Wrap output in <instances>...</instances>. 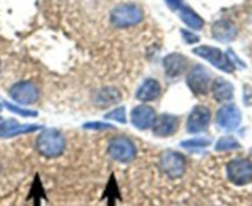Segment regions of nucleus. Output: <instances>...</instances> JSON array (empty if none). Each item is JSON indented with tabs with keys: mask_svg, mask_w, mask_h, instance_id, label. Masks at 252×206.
I'll return each instance as SVG.
<instances>
[{
	"mask_svg": "<svg viewBox=\"0 0 252 206\" xmlns=\"http://www.w3.org/2000/svg\"><path fill=\"white\" fill-rule=\"evenodd\" d=\"M36 148L47 158H56L60 157L66 148V139L64 136L55 128L43 130L40 133L36 141Z\"/></svg>",
	"mask_w": 252,
	"mask_h": 206,
	"instance_id": "obj_1",
	"label": "nucleus"
},
{
	"mask_svg": "<svg viewBox=\"0 0 252 206\" xmlns=\"http://www.w3.org/2000/svg\"><path fill=\"white\" fill-rule=\"evenodd\" d=\"M144 19V11L135 4H120L111 10L110 21L116 28H130L140 24Z\"/></svg>",
	"mask_w": 252,
	"mask_h": 206,
	"instance_id": "obj_2",
	"label": "nucleus"
},
{
	"mask_svg": "<svg viewBox=\"0 0 252 206\" xmlns=\"http://www.w3.org/2000/svg\"><path fill=\"white\" fill-rule=\"evenodd\" d=\"M227 179L237 186L252 183V161L247 158L232 159L226 166Z\"/></svg>",
	"mask_w": 252,
	"mask_h": 206,
	"instance_id": "obj_3",
	"label": "nucleus"
},
{
	"mask_svg": "<svg viewBox=\"0 0 252 206\" xmlns=\"http://www.w3.org/2000/svg\"><path fill=\"white\" fill-rule=\"evenodd\" d=\"M186 158L179 152L167 149V151L162 152L161 157H159L161 171L172 179L181 178L186 172Z\"/></svg>",
	"mask_w": 252,
	"mask_h": 206,
	"instance_id": "obj_4",
	"label": "nucleus"
},
{
	"mask_svg": "<svg viewBox=\"0 0 252 206\" xmlns=\"http://www.w3.org/2000/svg\"><path fill=\"white\" fill-rule=\"evenodd\" d=\"M193 52L226 73H232L235 71L234 63L219 48L212 47V46H199V47H195Z\"/></svg>",
	"mask_w": 252,
	"mask_h": 206,
	"instance_id": "obj_5",
	"label": "nucleus"
},
{
	"mask_svg": "<svg viewBox=\"0 0 252 206\" xmlns=\"http://www.w3.org/2000/svg\"><path fill=\"white\" fill-rule=\"evenodd\" d=\"M108 153L115 161L121 163H130L136 158L137 149L131 140L118 137L110 141L108 146Z\"/></svg>",
	"mask_w": 252,
	"mask_h": 206,
	"instance_id": "obj_6",
	"label": "nucleus"
},
{
	"mask_svg": "<svg viewBox=\"0 0 252 206\" xmlns=\"http://www.w3.org/2000/svg\"><path fill=\"white\" fill-rule=\"evenodd\" d=\"M212 77L207 68L202 64H198L192 68L187 76V84L189 89L197 95H205L209 91Z\"/></svg>",
	"mask_w": 252,
	"mask_h": 206,
	"instance_id": "obj_7",
	"label": "nucleus"
},
{
	"mask_svg": "<svg viewBox=\"0 0 252 206\" xmlns=\"http://www.w3.org/2000/svg\"><path fill=\"white\" fill-rule=\"evenodd\" d=\"M212 120V113L204 105H197L193 108L187 120V130L189 133H199L207 130Z\"/></svg>",
	"mask_w": 252,
	"mask_h": 206,
	"instance_id": "obj_8",
	"label": "nucleus"
},
{
	"mask_svg": "<svg viewBox=\"0 0 252 206\" xmlns=\"http://www.w3.org/2000/svg\"><path fill=\"white\" fill-rule=\"evenodd\" d=\"M10 96L16 103L30 105L38 99V89L32 82H19L10 89Z\"/></svg>",
	"mask_w": 252,
	"mask_h": 206,
	"instance_id": "obj_9",
	"label": "nucleus"
},
{
	"mask_svg": "<svg viewBox=\"0 0 252 206\" xmlns=\"http://www.w3.org/2000/svg\"><path fill=\"white\" fill-rule=\"evenodd\" d=\"M241 122V114L237 106L229 104L225 105L218 111L217 114V123L221 128L227 131L235 130Z\"/></svg>",
	"mask_w": 252,
	"mask_h": 206,
	"instance_id": "obj_10",
	"label": "nucleus"
},
{
	"mask_svg": "<svg viewBox=\"0 0 252 206\" xmlns=\"http://www.w3.org/2000/svg\"><path fill=\"white\" fill-rule=\"evenodd\" d=\"M179 126V120L177 116L169 114H162L155 120L154 135L157 137H169L177 132Z\"/></svg>",
	"mask_w": 252,
	"mask_h": 206,
	"instance_id": "obj_11",
	"label": "nucleus"
},
{
	"mask_svg": "<svg viewBox=\"0 0 252 206\" xmlns=\"http://www.w3.org/2000/svg\"><path fill=\"white\" fill-rule=\"evenodd\" d=\"M156 120V113L151 106L139 105L131 111V122L139 130H147L152 127Z\"/></svg>",
	"mask_w": 252,
	"mask_h": 206,
	"instance_id": "obj_12",
	"label": "nucleus"
},
{
	"mask_svg": "<svg viewBox=\"0 0 252 206\" xmlns=\"http://www.w3.org/2000/svg\"><path fill=\"white\" fill-rule=\"evenodd\" d=\"M187 67H188V58L181 53H169L163 59L164 73L171 78H176L183 74Z\"/></svg>",
	"mask_w": 252,
	"mask_h": 206,
	"instance_id": "obj_13",
	"label": "nucleus"
},
{
	"mask_svg": "<svg viewBox=\"0 0 252 206\" xmlns=\"http://www.w3.org/2000/svg\"><path fill=\"white\" fill-rule=\"evenodd\" d=\"M121 100L120 91L113 87H106L96 90L93 95V103L100 108H106L118 104Z\"/></svg>",
	"mask_w": 252,
	"mask_h": 206,
	"instance_id": "obj_14",
	"label": "nucleus"
},
{
	"mask_svg": "<svg viewBox=\"0 0 252 206\" xmlns=\"http://www.w3.org/2000/svg\"><path fill=\"white\" fill-rule=\"evenodd\" d=\"M212 35L219 42H230L236 37V28L229 20H219L212 26Z\"/></svg>",
	"mask_w": 252,
	"mask_h": 206,
	"instance_id": "obj_15",
	"label": "nucleus"
},
{
	"mask_svg": "<svg viewBox=\"0 0 252 206\" xmlns=\"http://www.w3.org/2000/svg\"><path fill=\"white\" fill-rule=\"evenodd\" d=\"M161 94V86L156 79H147L142 83L136 93V98L140 101H152Z\"/></svg>",
	"mask_w": 252,
	"mask_h": 206,
	"instance_id": "obj_16",
	"label": "nucleus"
},
{
	"mask_svg": "<svg viewBox=\"0 0 252 206\" xmlns=\"http://www.w3.org/2000/svg\"><path fill=\"white\" fill-rule=\"evenodd\" d=\"M212 91L214 98L219 103L231 100L232 96H234V87H232V84L222 78H218L213 82Z\"/></svg>",
	"mask_w": 252,
	"mask_h": 206,
	"instance_id": "obj_17",
	"label": "nucleus"
},
{
	"mask_svg": "<svg viewBox=\"0 0 252 206\" xmlns=\"http://www.w3.org/2000/svg\"><path fill=\"white\" fill-rule=\"evenodd\" d=\"M179 16H181L182 21L190 29H193V30H200L204 26L203 19L198 14H195L192 9L188 8V6H183L179 10Z\"/></svg>",
	"mask_w": 252,
	"mask_h": 206,
	"instance_id": "obj_18",
	"label": "nucleus"
},
{
	"mask_svg": "<svg viewBox=\"0 0 252 206\" xmlns=\"http://www.w3.org/2000/svg\"><path fill=\"white\" fill-rule=\"evenodd\" d=\"M241 147V145L234 139V137H221L215 145L217 151H232Z\"/></svg>",
	"mask_w": 252,
	"mask_h": 206,
	"instance_id": "obj_19",
	"label": "nucleus"
},
{
	"mask_svg": "<svg viewBox=\"0 0 252 206\" xmlns=\"http://www.w3.org/2000/svg\"><path fill=\"white\" fill-rule=\"evenodd\" d=\"M105 120H113L116 122L120 123H126V114H125V108H116L115 110H111L110 113L105 114L104 115Z\"/></svg>",
	"mask_w": 252,
	"mask_h": 206,
	"instance_id": "obj_20",
	"label": "nucleus"
},
{
	"mask_svg": "<svg viewBox=\"0 0 252 206\" xmlns=\"http://www.w3.org/2000/svg\"><path fill=\"white\" fill-rule=\"evenodd\" d=\"M209 145L210 141L207 139H192L188 140V141H183L181 146L186 147V148H203V147H207Z\"/></svg>",
	"mask_w": 252,
	"mask_h": 206,
	"instance_id": "obj_21",
	"label": "nucleus"
},
{
	"mask_svg": "<svg viewBox=\"0 0 252 206\" xmlns=\"http://www.w3.org/2000/svg\"><path fill=\"white\" fill-rule=\"evenodd\" d=\"M16 125H18V122H16L15 120H6L4 121V122H0V139L8 137L11 128Z\"/></svg>",
	"mask_w": 252,
	"mask_h": 206,
	"instance_id": "obj_22",
	"label": "nucleus"
},
{
	"mask_svg": "<svg viewBox=\"0 0 252 206\" xmlns=\"http://www.w3.org/2000/svg\"><path fill=\"white\" fill-rule=\"evenodd\" d=\"M5 106L10 111H13V113H15V114H19V115H21V116H37V113H36V111L25 110V109L18 108V106L11 105V104H9V103H5Z\"/></svg>",
	"mask_w": 252,
	"mask_h": 206,
	"instance_id": "obj_23",
	"label": "nucleus"
},
{
	"mask_svg": "<svg viewBox=\"0 0 252 206\" xmlns=\"http://www.w3.org/2000/svg\"><path fill=\"white\" fill-rule=\"evenodd\" d=\"M84 128H88V130H108V128H114L113 125L105 122H88L84 123Z\"/></svg>",
	"mask_w": 252,
	"mask_h": 206,
	"instance_id": "obj_24",
	"label": "nucleus"
},
{
	"mask_svg": "<svg viewBox=\"0 0 252 206\" xmlns=\"http://www.w3.org/2000/svg\"><path fill=\"white\" fill-rule=\"evenodd\" d=\"M182 36H183V38L186 40L187 43H195L199 41V37H198L195 33L190 32V31L182 30Z\"/></svg>",
	"mask_w": 252,
	"mask_h": 206,
	"instance_id": "obj_25",
	"label": "nucleus"
},
{
	"mask_svg": "<svg viewBox=\"0 0 252 206\" xmlns=\"http://www.w3.org/2000/svg\"><path fill=\"white\" fill-rule=\"evenodd\" d=\"M166 4L168 5V8L173 11H178L183 8L182 0H166Z\"/></svg>",
	"mask_w": 252,
	"mask_h": 206,
	"instance_id": "obj_26",
	"label": "nucleus"
},
{
	"mask_svg": "<svg viewBox=\"0 0 252 206\" xmlns=\"http://www.w3.org/2000/svg\"><path fill=\"white\" fill-rule=\"evenodd\" d=\"M0 172H1V164H0Z\"/></svg>",
	"mask_w": 252,
	"mask_h": 206,
	"instance_id": "obj_27",
	"label": "nucleus"
},
{
	"mask_svg": "<svg viewBox=\"0 0 252 206\" xmlns=\"http://www.w3.org/2000/svg\"><path fill=\"white\" fill-rule=\"evenodd\" d=\"M0 110H1V105H0Z\"/></svg>",
	"mask_w": 252,
	"mask_h": 206,
	"instance_id": "obj_28",
	"label": "nucleus"
},
{
	"mask_svg": "<svg viewBox=\"0 0 252 206\" xmlns=\"http://www.w3.org/2000/svg\"><path fill=\"white\" fill-rule=\"evenodd\" d=\"M0 120H1V118H0Z\"/></svg>",
	"mask_w": 252,
	"mask_h": 206,
	"instance_id": "obj_29",
	"label": "nucleus"
}]
</instances>
